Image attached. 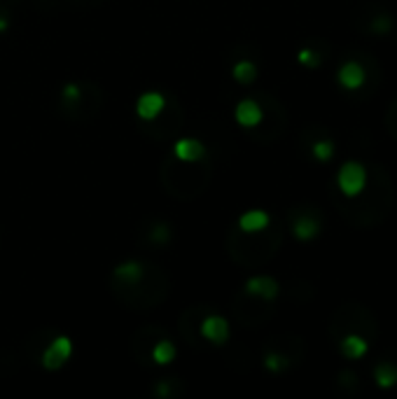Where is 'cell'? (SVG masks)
Listing matches in <instances>:
<instances>
[{
    "mask_svg": "<svg viewBox=\"0 0 397 399\" xmlns=\"http://www.w3.org/2000/svg\"><path fill=\"white\" fill-rule=\"evenodd\" d=\"M173 357H176V346L171 341H159L155 348H152V359L157 364H171Z\"/></svg>",
    "mask_w": 397,
    "mask_h": 399,
    "instance_id": "obj_15",
    "label": "cell"
},
{
    "mask_svg": "<svg viewBox=\"0 0 397 399\" xmlns=\"http://www.w3.org/2000/svg\"><path fill=\"white\" fill-rule=\"evenodd\" d=\"M201 334L203 339L213 341L215 346H222L229 339V323L225 318H220V315H208L201 323Z\"/></svg>",
    "mask_w": 397,
    "mask_h": 399,
    "instance_id": "obj_6",
    "label": "cell"
},
{
    "mask_svg": "<svg viewBox=\"0 0 397 399\" xmlns=\"http://www.w3.org/2000/svg\"><path fill=\"white\" fill-rule=\"evenodd\" d=\"M269 212L264 210H248L239 217V229L243 234H260L269 227Z\"/></svg>",
    "mask_w": 397,
    "mask_h": 399,
    "instance_id": "obj_11",
    "label": "cell"
},
{
    "mask_svg": "<svg viewBox=\"0 0 397 399\" xmlns=\"http://www.w3.org/2000/svg\"><path fill=\"white\" fill-rule=\"evenodd\" d=\"M234 80L241 82V85H253L257 80V66L253 61H239L232 70Z\"/></svg>",
    "mask_w": 397,
    "mask_h": 399,
    "instance_id": "obj_13",
    "label": "cell"
},
{
    "mask_svg": "<svg viewBox=\"0 0 397 399\" xmlns=\"http://www.w3.org/2000/svg\"><path fill=\"white\" fill-rule=\"evenodd\" d=\"M297 59H299V63H302V66H306V68H318L320 63H323V56H320L318 51L311 49V47H306V49L299 51Z\"/></svg>",
    "mask_w": 397,
    "mask_h": 399,
    "instance_id": "obj_18",
    "label": "cell"
},
{
    "mask_svg": "<svg viewBox=\"0 0 397 399\" xmlns=\"http://www.w3.org/2000/svg\"><path fill=\"white\" fill-rule=\"evenodd\" d=\"M311 154L318 159V162H332V157H335V143H332L330 138H320L316 143L311 145Z\"/></svg>",
    "mask_w": 397,
    "mask_h": 399,
    "instance_id": "obj_16",
    "label": "cell"
},
{
    "mask_svg": "<svg viewBox=\"0 0 397 399\" xmlns=\"http://www.w3.org/2000/svg\"><path fill=\"white\" fill-rule=\"evenodd\" d=\"M292 234L297 241H311L320 234V220L316 215H297L292 222Z\"/></svg>",
    "mask_w": 397,
    "mask_h": 399,
    "instance_id": "obj_10",
    "label": "cell"
},
{
    "mask_svg": "<svg viewBox=\"0 0 397 399\" xmlns=\"http://www.w3.org/2000/svg\"><path fill=\"white\" fill-rule=\"evenodd\" d=\"M234 114H236V121H239L241 126H246V128L260 126V124H262V119H264L260 103H257V101H253V99L241 101L239 105H236V112H234Z\"/></svg>",
    "mask_w": 397,
    "mask_h": 399,
    "instance_id": "obj_8",
    "label": "cell"
},
{
    "mask_svg": "<svg viewBox=\"0 0 397 399\" xmlns=\"http://www.w3.org/2000/svg\"><path fill=\"white\" fill-rule=\"evenodd\" d=\"M246 292L253 294V297H260V299H273L278 297L280 287L278 282L273 278H269V275H255V278H251L246 282Z\"/></svg>",
    "mask_w": 397,
    "mask_h": 399,
    "instance_id": "obj_9",
    "label": "cell"
},
{
    "mask_svg": "<svg viewBox=\"0 0 397 399\" xmlns=\"http://www.w3.org/2000/svg\"><path fill=\"white\" fill-rule=\"evenodd\" d=\"M264 366L271 371H283L287 366V359L283 355H278V353H269V355L264 357Z\"/></svg>",
    "mask_w": 397,
    "mask_h": 399,
    "instance_id": "obj_19",
    "label": "cell"
},
{
    "mask_svg": "<svg viewBox=\"0 0 397 399\" xmlns=\"http://www.w3.org/2000/svg\"><path fill=\"white\" fill-rule=\"evenodd\" d=\"M140 275H143V264L140 262H126L115 269V278L124 282H136L140 280Z\"/></svg>",
    "mask_w": 397,
    "mask_h": 399,
    "instance_id": "obj_14",
    "label": "cell"
},
{
    "mask_svg": "<svg viewBox=\"0 0 397 399\" xmlns=\"http://www.w3.org/2000/svg\"><path fill=\"white\" fill-rule=\"evenodd\" d=\"M339 350H341V355L346 359H360V357L367 355L369 343H367V339H364L362 334L348 332L346 337L339 339Z\"/></svg>",
    "mask_w": 397,
    "mask_h": 399,
    "instance_id": "obj_7",
    "label": "cell"
},
{
    "mask_svg": "<svg viewBox=\"0 0 397 399\" xmlns=\"http://www.w3.org/2000/svg\"><path fill=\"white\" fill-rule=\"evenodd\" d=\"M164 105H166V99L159 92H145L136 103V114L140 119L152 121L164 110Z\"/></svg>",
    "mask_w": 397,
    "mask_h": 399,
    "instance_id": "obj_4",
    "label": "cell"
},
{
    "mask_svg": "<svg viewBox=\"0 0 397 399\" xmlns=\"http://www.w3.org/2000/svg\"><path fill=\"white\" fill-rule=\"evenodd\" d=\"M8 28V19H0V31H5Z\"/></svg>",
    "mask_w": 397,
    "mask_h": 399,
    "instance_id": "obj_21",
    "label": "cell"
},
{
    "mask_svg": "<svg viewBox=\"0 0 397 399\" xmlns=\"http://www.w3.org/2000/svg\"><path fill=\"white\" fill-rule=\"evenodd\" d=\"M70 355H73V343H70V339L68 337H59V339H54L47 348H44L42 366H44V369H49V371H54V369H59V366H63V362H66Z\"/></svg>",
    "mask_w": 397,
    "mask_h": 399,
    "instance_id": "obj_2",
    "label": "cell"
},
{
    "mask_svg": "<svg viewBox=\"0 0 397 399\" xmlns=\"http://www.w3.org/2000/svg\"><path fill=\"white\" fill-rule=\"evenodd\" d=\"M337 80L346 92H357V89L364 85V80H367V73H364V68L357 61H346L344 66L339 68Z\"/></svg>",
    "mask_w": 397,
    "mask_h": 399,
    "instance_id": "obj_3",
    "label": "cell"
},
{
    "mask_svg": "<svg viewBox=\"0 0 397 399\" xmlns=\"http://www.w3.org/2000/svg\"><path fill=\"white\" fill-rule=\"evenodd\" d=\"M374 381L379 388L388 390L397 385V366L393 362H381L374 366Z\"/></svg>",
    "mask_w": 397,
    "mask_h": 399,
    "instance_id": "obj_12",
    "label": "cell"
},
{
    "mask_svg": "<svg viewBox=\"0 0 397 399\" xmlns=\"http://www.w3.org/2000/svg\"><path fill=\"white\" fill-rule=\"evenodd\" d=\"M337 185L346 198H357L367 187V169L360 162H346L339 169Z\"/></svg>",
    "mask_w": 397,
    "mask_h": 399,
    "instance_id": "obj_1",
    "label": "cell"
},
{
    "mask_svg": "<svg viewBox=\"0 0 397 399\" xmlns=\"http://www.w3.org/2000/svg\"><path fill=\"white\" fill-rule=\"evenodd\" d=\"M173 154H176L178 162L183 164H196L203 159V154H206V147L203 143H198L194 138H180L173 147Z\"/></svg>",
    "mask_w": 397,
    "mask_h": 399,
    "instance_id": "obj_5",
    "label": "cell"
},
{
    "mask_svg": "<svg viewBox=\"0 0 397 399\" xmlns=\"http://www.w3.org/2000/svg\"><path fill=\"white\" fill-rule=\"evenodd\" d=\"M390 28H393V17L386 15V12L376 15L367 26V31H369V33H374V35H386Z\"/></svg>",
    "mask_w": 397,
    "mask_h": 399,
    "instance_id": "obj_17",
    "label": "cell"
},
{
    "mask_svg": "<svg viewBox=\"0 0 397 399\" xmlns=\"http://www.w3.org/2000/svg\"><path fill=\"white\" fill-rule=\"evenodd\" d=\"M63 99H66V101H78L80 99V87L78 85H66V87H63Z\"/></svg>",
    "mask_w": 397,
    "mask_h": 399,
    "instance_id": "obj_20",
    "label": "cell"
}]
</instances>
